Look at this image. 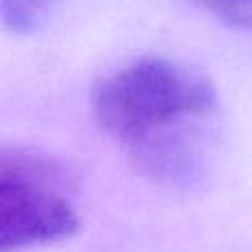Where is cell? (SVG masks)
<instances>
[{"mask_svg":"<svg viewBox=\"0 0 252 252\" xmlns=\"http://www.w3.org/2000/svg\"><path fill=\"white\" fill-rule=\"evenodd\" d=\"M215 100L206 78L164 58H142L97 84L93 118L106 135L137 146L179 120L206 115Z\"/></svg>","mask_w":252,"mask_h":252,"instance_id":"obj_1","label":"cell"},{"mask_svg":"<svg viewBox=\"0 0 252 252\" xmlns=\"http://www.w3.org/2000/svg\"><path fill=\"white\" fill-rule=\"evenodd\" d=\"M60 0H0V25L11 33L35 31Z\"/></svg>","mask_w":252,"mask_h":252,"instance_id":"obj_3","label":"cell"},{"mask_svg":"<svg viewBox=\"0 0 252 252\" xmlns=\"http://www.w3.org/2000/svg\"><path fill=\"white\" fill-rule=\"evenodd\" d=\"M60 166L29 153H0V252L53 244L78 230Z\"/></svg>","mask_w":252,"mask_h":252,"instance_id":"obj_2","label":"cell"},{"mask_svg":"<svg viewBox=\"0 0 252 252\" xmlns=\"http://www.w3.org/2000/svg\"><path fill=\"white\" fill-rule=\"evenodd\" d=\"M199 2L226 25L252 31V0H199Z\"/></svg>","mask_w":252,"mask_h":252,"instance_id":"obj_4","label":"cell"}]
</instances>
